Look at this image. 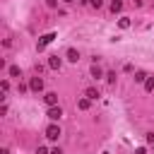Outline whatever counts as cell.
Returning a JSON list of instances; mask_svg holds the SVG:
<instances>
[{"label": "cell", "mask_w": 154, "mask_h": 154, "mask_svg": "<svg viewBox=\"0 0 154 154\" xmlns=\"http://www.w3.org/2000/svg\"><path fill=\"white\" fill-rule=\"evenodd\" d=\"M147 142H149V144H154V132H149V135H147Z\"/></svg>", "instance_id": "cell-18"}, {"label": "cell", "mask_w": 154, "mask_h": 154, "mask_svg": "<svg viewBox=\"0 0 154 154\" xmlns=\"http://www.w3.org/2000/svg\"><path fill=\"white\" fill-rule=\"evenodd\" d=\"M51 154H63V152H60V149L55 147V149H51Z\"/></svg>", "instance_id": "cell-20"}, {"label": "cell", "mask_w": 154, "mask_h": 154, "mask_svg": "<svg viewBox=\"0 0 154 154\" xmlns=\"http://www.w3.org/2000/svg\"><path fill=\"white\" fill-rule=\"evenodd\" d=\"M10 75H12V77H19L22 72H19V67H17V65H12V67H10Z\"/></svg>", "instance_id": "cell-14"}, {"label": "cell", "mask_w": 154, "mask_h": 154, "mask_svg": "<svg viewBox=\"0 0 154 154\" xmlns=\"http://www.w3.org/2000/svg\"><path fill=\"white\" fill-rule=\"evenodd\" d=\"M55 36H58L55 31H51V34H43V36L38 38V51H43V48H46V46H48V43H51V41L55 38Z\"/></svg>", "instance_id": "cell-1"}, {"label": "cell", "mask_w": 154, "mask_h": 154, "mask_svg": "<svg viewBox=\"0 0 154 154\" xmlns=\"http://www.w3.org/2000/svg\"><path fill=\"white\" fill-rule=\"evenodd\" d=\"M60 65H63V60H60L58 55H51V60H48V67H51V70H60Z\"/></svg>", "instance_id": "cell-5"}, {"label": "cell", "mask_w": 154, "mask_h": 154, "mask_svg": "<svg viewBox=\"0 0 154 154\" xmlns=\"http://www.w3.org/2000/svg\"><path fill=\"white\" fill-rule=\"evenodd\" d=\"M135 82H147V72H135Z\"/></svg>", "instance_id": "cell-13"}, {"label": "cell", "mask_w": 154, "mask_h": 154, "mask_svg": "<svg viewBox=\"0 0 154 154\" xmlns=\"http://www.w3.org/2000/svg\"><path fill=\"white\" fill-rule=\"evenodd\" d=\"M46 137H48V140H58V137H60V128H58V125H48V128H46Z\"/></svg>", "instance_id": "cell-3"}, {"label": "cell", "mask_w": 154, "mask_h": 154, "mask_svg": "<svg viewBox=\"0 0 154 154\" xmlns=\"http://www.w3.org/2000/svg\"><path fill=\"white\" fill-rule=\"evenodd\" d=\"M48 118H51V120H60V118H63V108H60V106H51V108H48Z\"/></svg>", "instance_id": "cell-2"}, {"label": "cell", "mask_w": 154, "mask_h": 154, "mask_svg": "<svg viewBox=\"0 0 154 154\" xmlns=\"http://www.w3.org/2000/svg\"><path fill=\"white\" fill-rule=\"evenodd\" d=\"M36 154H51V152H48L46 147H38V149H36Z\"/></svg>", "instance_id": "cell-16"}, {"label": "cell", "mask_w": 154, "mask_h": 154, "mask_svg": "<svg viewBox=\"0 0 154 154\" xmlns=\"http://www.w3.org/2000/svg\"><path fill=\"white\" fill-rule=\"evenodd\" d=\"M65 2H72V0H65Z\"/></svg>", "instance_id": "cell-21"}, {"label": "cell", "mask_w": 154, "mask_h": 154, "mask_svg": "<svg viewBox=\"0 0 154 154\" xmlns=\"http://www.w3.org/2000/svg\"><path fill=\"white\" fill-rule=\"evenodd\" d=\"M135 154H147V152H144V147H140V149H137Z\"/></svg>", "instance_id": "cell-19"}, {"label": "cell", "mask_w": 154, "mask_h": 154, "mask_svg": "<svg viewBox=\"0 0 154 154\" xmlns=\"http://www.w3.org/2000/svg\"><path fill=\"white\" fill-rule=\"evenodd\" d=\"M67 60H70V63H77V60H79V53H77L75 48H70V51H67Z\"/></svg>", "instance_id": "cell-7"}, {"label": "cell", "mask_w": 154, "mask_h": 154, "mask_svg": "<svg viewBox=\"0 0 154 154\" xmlns=\"http://www.w3.org/2000/svg\"><path fill=\"white\" fill-rule=\"evenodd\" d=\"M46 103H48V106H55V103H58V94H55V91H48V94H46Z\"/></svg>", "instance_id": "cell-6"}, {"label": "cell", "mask_w": 154, "mask_h": 154, "mask_svg": "<svg viewBox=\"0 0 154 154\" xmlns=\"http://www.w3.org/2000/svg\"><path fill=\"white\" fill-rule=\"evenodd\" d=\"M123 10V0H113L111 2V12H120Z\"/></svg>", "instance_id": "cell-9"}, {"label": "cell", "mask_w": 154, "mask_h": 154, "mask_svg": "<svg viewBox=\"0 0 154 154\" xmlns=\"http://www.w3.org/2000/svg\"><path fill=\"white\" fill-rule=\"evenodd\" d=\"M84 96H87V99H99V89H94V87H89V89L84 91Z\"/></svg>", "instance_id": "cell-8"}, {"label": "cell", "mask_w": 154, "mask_h": 154, "mask_svg": "<svg viewBox=\"0 0 154 154\" xmlns=\"http://www.w3.org/2000/svg\"><path fill=\"white\" fill-rule=\"evenodd\" d=\"M144 89H147V91H152V89H154V79H152V77L144 82Z\"/></svg>", "instance_id": "cell-15"}, {"label": "cell", "mask_w": 154, "mask_h": 154, "mask_svg": "<svg viewBox=\"0 0 154 154\" xmlns=\"http://www.w3.org/2000/svg\"><path fill=\"white\" fill-rule=\"evenodd\" d=\"M29 89H31V91H41V89H43V79H41V77H31Z\"/></svg>", "instance_id": "cell-4"}, {"label": "cell", "mask_w": 154, "mask_h": 154, "mask_svg": "<svg viewBox=\"0 0 154 154\" xmlns=\"http://www.w3.org/2000/svg\"><path fill=\"white\" fill-rule=\"evenodd\" d=\"M118 26H120V29H128V26H130V17H120V19H118Z\"/></svg>", "instance_id": "cell-10"}, {"label": "cell", "mask_w": 154, "mask_h": 154, "mask_svg": "<svg viewBox=\"0 0 154 154\" xmlns=\"http://www.w3.org/2000/svg\"><path fill=\"white\" fill-rule=\"evenodd\" d=\"M77 108H79V111H87V108H89V99H79V101H77Z\"/></svg>", "instance_id": "cell-12"}, {"label": "cell", "mask_w": 154, "mask_h": 154, "mask_svg": "<svg viewBox=\"0 0 154 154\" xmlns=\"http://www.w3.org/2000/svg\"><path fill=\"white\" fill-rule=\"evenodd\" d=\"M103 5V0H91V7H101Z\"/></svg>", "instance_id": "cell-17"}, {"label": "cell", "mask_w": 154, "mask_h": 154, "mask_svg": "<svg viewBox=\"0 0 154 154\" xmlns=\"http://www.w3.org/2000/svg\"><path fill=\"white\" fill-rule=\"evenodd\" d=\"M91 77H94V79H99V77H103V72H101V67H96V65H91Z\"/></svg>", "instance_id": "cell-11"}]
</instances>
